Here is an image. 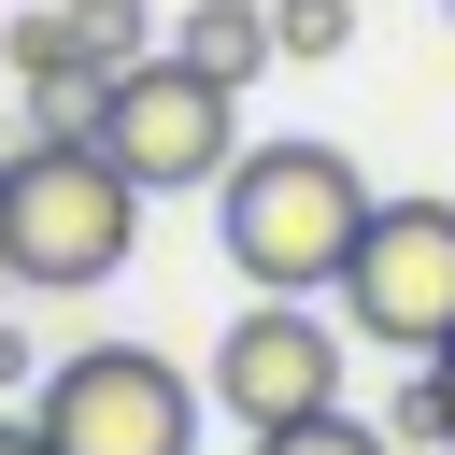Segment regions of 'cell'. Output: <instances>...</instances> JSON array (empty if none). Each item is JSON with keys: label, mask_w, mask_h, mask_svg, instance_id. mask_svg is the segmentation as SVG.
I'll return each mask as SVG.
<instances>
[{"label": "cell", "mask_w": 455, "mask_h": 455, "mask_svg": "<svg viewBox=\"0 0 455 455\" xmlns=\"http://www.w3.org/2000/svg\"><path fill=\"white\" fill-rule=\"evenodd\" d=\"M355 43V0H270V57H341Z\"/></svg>", "instance_id": "30bf717a"}, {"label": "cell", "mask_w": 455, "mask_h": 455, "mask_svg": "<svg viewBox=\"0 0 455 455\" xmlns=\"http://www.w3.org/2000/svg\"><path fill=\"white\" fill-rule=\"evenodd\" d=\"M213 398L242 412V441L299 427V412H341V327L313 299H242L228 341H213Z\"/></svg>", "instance_id": "8992f818"}, {"label": "cell", "mask_w": 455, "mask_h": 455, "mask_svg": "<svg viewBox=\"0 0 455 455\" xmlns=\"http://www.w3.org/2000/svg\"><path fill=\"white\" fill-rule=\"evenodd\" d=\"M142 242V185L100 156V128H28L0 171V284L14 299H85Z\"/></svg>", "instance_id": "7a4b0ae2"}, {"label": "cell", "mask_w": 455, "mask_h": 455, "mask_svg": "<svg viewBox=\"0 0 455 455\" xmlns=\"http://www.w3.org/2000/svg\"><path fill=\"white\" fill-rule=\"evenodd\" d=\"M242 455H398L384 427H355V412H299V427H256Z\"/></svg>", "instance_id": "9c48e42d"}, {"label": "cell", "mask_w": 455, "mask_h": 455, "mask_svg": "<svg viewBox=\"0 0 455 455\" xmlns=\"http://www.w3.org/2000/svg\"><path fill=\"white\" fill-rule=\"evenodd\" d=\"M427 370H441V455H455V341H441V355H427Z\"/></svg>", "instance_id": "5bb4252c"}, {"label": "cell", "mask_w": 455, "mask_h": 455, "mask_svg": "<svg viewBox=\"0 0 455 455\" xmlns=\"http://www.w3.org/2000/svg\"><path fill=\"white\" fill-rule=\"evenodd\" d=\"M71 43H85V71L156 57V0H71Z\"/></svg>", "instance_id": "ba28073f"}, {"label": "cell", "mask_w": 455, "mask_h": 455, "mask_svg": "<svg viewBox=\"0 0 455 455\" xmlns=\"http://www.w3.org/2000/svg\"><path fill=\"white\" fill-rule=\"evenodd\" d=\"M341 327L384 355H441L455 341V199H370L355 256H341Z\"/></svg>", "instance_id": "5b68a950"}, {"label": "cell", "mask_w": 455, "mask_h": 455, "mask_svg": "<svg viewBox=\"0 0 455 455\" xmlns=\"http://www.w3.org/2000/svg\"><path fill=\"white\" fill-rule=\"evenodd\" d=\"M28 370H43V355H28V327L0 313V384H28Z\"/></svg>", "instance_id": "7c38bea8"}, {"label": "cell", "mask_w": 455, "mask_h": 455, "mask_svg": "<svg viewBox=\"0 0 455 455\" xmlns=\"http://www.w3.org/2000/svg\"><path fill=\"white\" fill-rule=\"evenodd\" d=\"M441 14H455V0H441Z\"/></svg>", "instance_id": "2e32d148"}, {"label": "cell", "mask_w": 455, "mask_h": 455, "mask_svg": "<svg viewBox=\"0 0 455 455\" xmlns=\"http://www.w3.org/2000/svg\"><path fill=\"white\" fill-rule=\"evenodd\" d=\"M355 228H370V171L341 156V142H242L228 156V185H213V242H228V270H242V299H327L341 284V256H355Z\"/></svg>", "instance_id": "6da1fadb"}, {"label": "cell", "mask_w": 455, "mask_h": 455, "mask_svg": "<svg viewBox=\"0 0 455 455\" xmlns=\"http://www.w3.org/2000/svg\"><path fill=\"white\" fill-rule=\"evenodd\" d=\"M100 156L142 185V199H213L228 156H242V85H213L199 57H128L100 85Z\"/></svg>", "instance_id": "3957f363"}, {"label": "cell", "mask_w": 455, "mask_h": 455, "mask_svg": "<svg viewBox=\"0 0 455 455\" xmlns=\"http://www.w3.org/2000/svg\"><path fill=\"white\" fill-rule=\"evenodd\" d=\"M384 441H398V455H441V370H427V355H412V384H398Z\"/></svg>", "instance_id": "8fae6325"}, {"label": "cell", "mask_w": 455, "mask_h": 455, "mask_svg": "<svg viewBox=\"0 0 455 455\" xmlns=\"http://www.w3.org/2000/svg\"><path fill=\"white\" fill-rule=\"evenodd\" d=\"M171 57H199L213 85H256V71H270V14H256V0H199V14L171 28Z\"/></svg>", "instance_id": "52a82bcc"}, {"label": "cell", "mask_w": 455, "mask_h": 455, "mask_svg": "<svg viewBox=\"0 0 455 455\" xmlns=\"http://www.w3.org/2000/svg\"><path fill=\"white\" fill-rule=\"evenodd\" d=\"M28 427L57 455H199V384L156 341H85V355H43Z\"/></svg>", "instance_id": "277c9868"}, {"label": "cell", "mask_w": 455, "mask_h": 455, "mask_svg": "<svg viewBox=\"0 0 455 455\" xmlns=\"http://www.w3.org/2000/svg\"><path fill=\"white\" fill-rule=\"evenodd\" d=\"M0 171H14V142H0Z\"/></svg>", "instance_id": "9a60e30c"}, {"label": "cell", "mask_w": 455, "mask_h": 455, "mask_svg": "<svg viewBox=\"0 0 455 455\" xmlns=\"http://www.w3.org/2000/svg\"><path fill=\"white\" fill-rule=\"evenodd\" d=\"M0 455H57V441H43V427H28V412H0Z\"/></svg>", "instance_id": "4fadbf2b"}]
</instances>
